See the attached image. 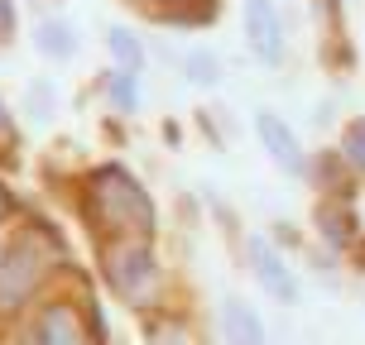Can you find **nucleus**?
<instances>
[{
    "mask_svg": "<svg viewBox=\"0 0 365 345\" xmlns=\"http://www.w3.org/2000/svg\"><path fill=\"white\" fill-rule=\"evenodd\" d=\"M87 206L91 216L106 230H115V240H149L159 230V211L140 182L130 178L120 164H101L87 178Z\"/></svg>",
    "mask_w": 365,
    "mask_h": 345,
    "instance_id": "1",
    "label": "nucleus"
},
{
    "mask_svg": "<svg viewBox=\"0 0 365 345\" xmlns=\"http://www.w3.org/2000/svg\"><path fill=\"white\" fill-rule=\"evenodd\" d=\"M101 273H106L115 297L145 302L149 292L159 288V255H154L149 240H115V245H106V255H101Z\"/></svg>",
    "mask_w": 365,
    "mask_h": 345,
    "instance_id": "2",
    "label": "nucleus"
},
{
    "mask_svg": "<svg viewBox=\"0 0 365 345\" xmlns=\"http://www.w3.org/2000/svg\"><path fill=\"white\" fill-rule=\"evenodd\" d=\"M43 273H48V255L38 250L34 235H19L15 245H5V255H0V312L24 307L38 292Z\"/></svg>",
    "mask_w": 365,
    "mask_h": 345,
    "instance_id": "3",
    "label": "nucleus"
},
{
    "mask_svg": "<svg viewBox=\"0 0 365 345\" xmlns=\"http://www.w3.org/2000/svg\"><path fill=\"white\" fill-rule=\"evenodd\" d=\"M255 139H259V149L269 154V164L279 168V173H289V178H303V173H308L303 139H298V129H293L279 110H269V106L255 110Z\"/></svg>",
    "mask_w": 365,
    "mask_h": 345,
    "instance_id": "4",
    "label": "nucleus"
},
{
    "mask_svg": "<svg viewBox=\"0 0 365 345\" xmlns=\"http://www.w3.org/2000/svg\"><path fill=\"white\" fill-rule=\"evenodd\" d=\"M240 19H245V43H250V53H255L264 68H279V63H284V48H289L279 5H274V0H245Z\"/></svg>",
    "mask_w": 365,
    "mask_h": 345,
    "instance_id": "5",
    "label": "nucleus"
},
{
    "mask_svg": "<svg viewBox=\"0 0 365 345\" xmlns=\"http://www.w3.org/2000/svg\"><path fill=\"white\" fill-rule=\"evenodd\" d=\"M250 269H255V278H259V288L269 292L274 302H298V278H293V269H289V259L274 250L264 235H255L250 240Z\"/></svg>",
    "mask_w": 365,
    "mask_h": 345,
    "instance_id": "6",
    "label": "nucleus"
},
{
    "mask_svg": "<svg viewBox=\"0 0 365 345\" xmlns=\"http://www.w3.org/2000/svg\"><path fill=\"white\" fill-rule=\"evenodd\" d=\"M221 341L226 345H269V331H264L259 312L245 297H226L221 302Z\"/></svg>",
    "mask_w": 365,
    "mask_h": 345,
    "instance_id": "7",
    "label": "nucleus"
},
{
    "mask_svg": "<svg viewBox=\"0 0 365 345\" xmlns=\"http://www.w3.org/2000/svg\"><path fill=\"white\" fill-rule=\"evenodd\" d=\"M34 345H87L82 317H77L68 302H48L34 322Z\"/></svg>",
    "mask_w": 365,
    "mask_h": 345,
    "instance_id": "8",
    "label": "nucleus"
},
{
    "mask_svg": "<svg viewBox=\"0 0 365 345\" xmlns=\"http://www.w3.org/2000/svg\"><path fill=\"white\" fill-rule=\"evenodd\" d=\"M77 48H82V34H77L73 19H63V15L38 19V29H34V53L38 58H48V63H68V58H77Z\"/></svg>",
    "mask_w": 365,
    "mask_h": 345,
    "instance_id": "9",
    "label": "nucleus"
},
{
    "mask_svg": "<svg viewBox=\"0 0 365 345\" xmlns=\"http://www.w3.org/2000/svg\"><path fill=\"white\" fill-rule=\"evenodd\" d=\"M106 53H110V63H115V68H125V73H140V68H145V43H140V34L125 29V24H110Z\"/></svg>",
    "mask_w": 365,
    "mask_h": 345,
    "instance_id": "10",
    "label": "nucleus"
},
{
    "mask_svg": "<svg viewBox=\"0 0 365 345\" xmlns=\"http://www.w3.org/2000/svg\"><path fill=\"white\" fill-rule=\"evenodd\" d=\"M19 115H29L34 125H48L58 115V87L48 77H34L29 87H24V101H19Z\"/></svg>",
    "mask_w": 365,
    "mask_h": 345,
    "instance_id": "11",
    "label": "nucleus"
},
{
    "mask_svg": "<svg viewBox=\"0 0 365 345\" xmlns=\"http://www.w3.org/2000/svg\"><path fill=\"white\" fill-rule=\"evenodd\" d=\"M106 96L120 115H135V110H140V77L125 73V68H115V73L106 77Z\"/></svg>",
    "mask_w": 365,
    "mask_h": 345,
    "instance_id": "12",
    "label": "nucleus"
},
{
    "mask_svg": "<svg viewBox=\"0 0 365 345\" xmlns=\"http://www.w3.org/2000/svg\"><path fill=\"white\" fill-rule=\"evenodd\" d=\"M182 73H187L192 87H217V82H221V58L212 53V48H187Z\"/></svg>",
    "mask_w": 365,
    "mask_h": 345,
    "instance_id": "13",
    "label": "nucleus"
},
{
    "mask_svg": "<svg viewBox=\"0 0 365 345\" xmlns=\"http://www.w3.org/2000/svg\"><path fill=\"white\" fill-rule=\"evenodd\" d=\"M317 225H322V235H327L331 245H346V240L356 235L351 211H346V206H336V201H322V206H317Z\"/></svg>",
    "mask_w": 365,
    "mask_h": 345,
    "instance_id": "14",
    "label": "nucleus"
},
{
    "mask_svg": "<svg viewBox=\"0 0 365 345\" xmlns=\"http://www.w3.org/2000/svg\"><path fill=\"white\" fill-rule=\"evenodd\" d=\"M341 164L365 178V120H351V125L341 129Z\"/></svg>",
    "mask_w": 365,
    "mask_h": 345,
    "instance_id": "15",
    "label": "nucleus"
},
{
    "mask_svg": "<svg viewBox=\"0 0 365 345\" xmlns=\"http://www.w3.org/2000/svg\"><path fill=\"white\" fill-rule=\"evenodd\" d=\"M130 5H140V10H149V15H168V5H187V24H207V15L202 10H192V0H130ZM207 5H217V0H207Z\"/></svg>",
    "mask_w": 365,
    "mask_h": 345,
    "instance_id": "16",
    "label": "nucleus"
},
{
    "mask_svg": "<svg viewBox=\"0 0 365 345\" xmlns=\"http://www.w3.org/2000/svg\"><path fill=\"white\" fill-rule=\"evenodd\" d=\"M15 29H19V15H15V0H0V48L15 38Z\"/></svg>",
    "mask_w": 365,
    "mask_h": 345,
    "instance_id": "17",
    "label": "nucleus"
},
{
    "mask_svg": "<svg viewBox=\"0 0 365 345\" xmlns=\"http://www.w3.org/2000/svg\"><path fill=\"white\" fill-rule=\"evenodd\" d=\"M154 345H182V327H164V331H154Z\"/></svg>",
    "mask_w": 365,
    "mask_h": 345,
    "instance_id": "18",
    "label": "nucleus"
},
{
    "mask_svg": "<svg viewBox=\"0 0 365 345\" xmlns=\"http://www.w3.org/2000/svg\"><path fill=\"white\" fill-rule=\"evenodd\" d=\"M0 139H10V110H5V101H0Z\"/></svg>",
    "mask_w": 365,
    "mask_h": 345,
    "instance_id": "19",
    "label": "nucleus"
},
{
    "mask_svg": "<svg viewBox=\"0 0 365 345\" xmlns=\"http://www.w3.org/2000/svg\"><path fill=\"white\" fill-rule=\"evenodd\" d=\"M5 211H10V187L0 182V216H5Z\"/></svg>",
    "mask_w": 365,
    "mask_h": 345,
    "instance_id": "20",
    "label": "nucleus"
}]
</instances>
